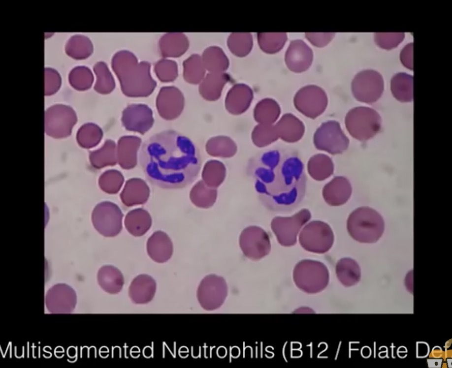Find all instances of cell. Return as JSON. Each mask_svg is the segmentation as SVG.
<instances>
[{"instance_id": "6da1fadb", "label": "cell", "mask_w": 452, "mask_h": 368, "mask_svg": "<svg viewBox=\"0 0 452 368\" xmlns=\"http://www.w3.org/2000/svg\"><path fill=\"white\" fill-rule=\"evenodd\" d=\"M248 166L258 197L266 208L290 212L301 203L306 176L303 162L295 150L281 147L265 150L253 157Z\"/></svg>"}, {"instance_id": "7a4b0ae2", "label": "cell", "mask_w": 452, "mask_h": 368, "mask_svg": "<svg viewBox=\"0 0 452 368\" xmlns=\"http://www.w3.org/2000/svg\"><path fill=\"white\" fill-rule=\"evenodd\" d=\"M139 161L149 181L162 188L192 184L201 166L200 152L189 138L174 130L155 134L142 144Z\"/></svg>"}, {"instance_id": "3957f363", "label": "cell", "mask_w": 452, "mask_h": 368, "mask_svg": "<svg viewBox=\"0 0 452 368\" xmlns=\"http://www.w3.org/2000/svg\"><path fill=\"white\" fill-rule=\"evenodd\" d=\"M111 65L126 95L144 97L154 91L157 83L151 75V64L148 62H138L132 53L121 50L113 56Z\"/></svg>"}, {"instance_id": "277c9868", "label": "cell", "mask_w": 452, "mask_h": 368, "mask_svg": "<svg viewBox=\"0 0 452 368\" xmlns=\"http://www.w3.org/2000/svg\"><path fill=\"white\" fill-rule=\"evenodd\" d=\"M347 227L350 235L355 240L363 243H374L383 233L384 222L377 211L362 207L350 215Z\"/></svg>"}, {"instance_id": "5b68a950", "label": "cell", "mask_w": 452, "mask_h": 368, "mask_svg": "<svg viewBox=\"0 0 452 368\" xmlns=\"http://www.w3.org/2000/svg\"><path fill=\"white\" fill-rule=\"evenodd\" d=\"M293 278L301 290L309 294L317 293L327 286L329 272L326 266L320 261L303 260L295 265Z\"/></svg>"}, {"instance_id": "8992f818", "label": "cell", "mask_w": 452, "mask_h": 368, "mask_svg": "<svg viewBox=\"0 0 452 368\" xmlns=\"http://www.w3.org/2000/svg\"><path fill=\"white\" fill-rule=\"evenodd\" d=\"M381 118L374 109L357 107L351 110L346 118L347 128L350 134L360 140H367L380 130Z\"/></svg>"}, {"instance_id": "52a82bcc", "label": "cell", "mask_w": 452, "mask_h": 368, "mask_svg": "<svg viewBox=\"0 0 452 368\" xmlns=\"http://www.w3.org/2000/svg\"><path fill=\"white\" fill-rule=\"evenodd\" d=\"M299 242L306 250L324 253L328 251L334 242L330 227L321 221H313L306 225L299 235Z\"/></svg>"}, {"instance_id": "ba28073f", "label": "cell", "mask_w": 452, "mask_h": 368, "mask_svg": "<svg viewBox=\"0 0 452 368\" xmlns=\"http://www.w3.org/2000/svg\"><path fill=\"white\" fill-rule=\"evenodd\" d=\"M124 215L117 205L110 201L97 204L92 214V221L96 230L106 237L118 235L122 229Z\"/></svg>"}, {"instance_id": "9c48e42d", "label": "cell", "mask_w": 452, "mask_h": 368, "mask_svg": "<svg viewBox=\"0 0 452 368\" xmlns=\"http://www.w3.org/2000/svg\"><path fill=\"white\" fill-rule=\"evenodd\" d=\"M77 121L74 110L64 104L54 105L45 112V130L54 138L65 137L70 134Z\"/></svg>"}, {"instance_id": "30bf717a", "label": "cell", "mask_w": 452, "mask_h": 368, "mask_svg": "<svg viewBox=\"0 0 452 368\" xmlns=\"http://www.w3.org/2000/svg\"><path fill=\"white\" fill-rule=\"evenodd\" d=\"M352 90L357 100L368 104L374 103L383 93V77L379 72L374 70L361 71L354 77L352 82Z\"/></svg>"}, {"instance_id": "8fae6325", "label": "cell", "mask_w": 452, "mask_h": 368, "mask_svg": "<svg viewBox=\"0 0 452 368\" xmlns=\"http://www.w3.org/2000/svg\"><path fill=\"white\" fill-rule=\"evenodd\" d=\"M227 295V287L225 279L215 275H209L204 278L197 290L198 302L206 310L220 308Z\"/></svg>"}, {"instance_id": "7c38bea8", "label": "cell", "mask_w": 452, "mask_h": 368, "mask_svg": "<svg viewBox=\"0 0 452 368\" xmlns=\"http://www.w3.org/2000/svg\"><path fill=\"white\" fill-rule=\"evenodd\" d=\"M311 216L309 211L304 209L292 216L274 219L272 227L280 244L286 246L294 245L298 232Z\"/></svg>"}, {"instance_id": "4fadbf2b", "label": "cell", "mask_w": 452, "mask_h": 368, "mask_svg": "<svg viewBox=\"0 0 452 368\" xmlns=\"http://www.w3.org/2000/svg\"><path fill=\"white\" fill-rule=\"evenodd\" d=\"M45 306L52 313H70L74 309L77 296L74 290L65 283L54 285L47 291Z\"/></svg>"}, {"instance_id": "5bb4252c", "label": "cell", "mask_w": 452, "mask_h": 368, "mask_svg": "<svg viewBox=\"0 0 452 368\" xmlns=\"http://www.w3.org/2000/svg\"><path fill=\"white\" fill-rule=\"evenodd\" d=\"M122 122L128 130L143 134L154 123L152 111L145 104H130L123 110Z\"/></svg>"}, {"instance_id": "9a60e30c", "label": "cell", "mask_w": 452, "mask_h": 368, "mask_svg": "<svg viewBox=\"0 0 452 368\" xmlns=\"http://www.w3.org/2000/svg\"><path fill=\"white\" fill-rule=\"evenodd\" d=\"M296 107L308 115L321 113L325 108L327 98L324 92L315 85H308L301 88L294 98Z\"/></svg>"}, {"instance_id": "2e32d148", "label": "cell", "mask_w": 452, "mask_h": 368, "mask_svg": "<svg viewBox=\"0 0 452 368\" xmlns=\"http://www.w3.org/2000/svg\"><path fill=\"white\" fill-rule=\"evenodd\" d=\"M313 59V51L304 41L300 39L291 41L285 56L290 70L296 73L303 72L310 66Z\"/></svg>"}, {"instance_id": "e0dca14e", "label": "cell", "mask_w": 452, "mask_h": 368, "mask_svg": "<svg viewBox=\"0 0 452 368\" xmlns=\"http://www.w3.org/2000/svg\"><path fill=\"white\" fill-rule=\"evenodd\" d=\"M183 106V96L176 87H162L156 99V106L160 115L163 119H170L178 114Z\"/></svg>"}, {"instance_id": "ac0fdd59", "label": "cell", "mask_w": 452, "mask_h": 368, "mask_svg": "<svg viewBox=\"0 0 452 368\" xmlns=\"http://www.w3.org/2000/svg\"><path fill=\"white\" fill-rule=\"evenodd\" d=\"M146 248L149 257L159 263L167 261L173 253V245L170 238L161 230L154 232L148 238Z\"/></svg>"}, {"instance_id": "d6986e66", "label": "cell", "mask_w": 452, "mask_h": 368, "mask_svg": "<svg viewBox=\"0 0 452 368\" xmlns=\"http://www.w3.org/2000/svg\"><path fill=\"white\" fill-rule=\"evenodd\" d=\"M149 196L148 185L140 178L128 180L120 195L121 201L127 207L143 204L148 201Z\"/></svg>"}, {"instance_id": "ffe728a7", "label": "cell", "mask_w": 452, "mask_h": 368, "mask_svg": "<svg viewBox=\"0 0 452 368\" xmlns=\"http://www.w3.org/2000/svg\"><path fill=\"white\" fill-rule=\"evenodd\" d=\"M156 291V282L150 276L141 274L136 276L129 287V296L135 304H144L150 302Z\"/></svg>"}, {"instance_id": "44dd1931", "label": "cell", "mask_w": 452, "mask_h": 368, "mask_svg": "<svg viewBox=\"0 0 452 368\" xmlns=\"http://www.w3.org/2000/svg\"><path fill=\"white\" fill-rule=\"evenodd\" d=\"M140 144L141 139L136 136H124L119 139L117 147V161L122 168L130 169L135 166Z\"/></svg>"}, {"instance_id": "7402d4cb", "label": "cell", "mask_w": 452, "mask_h": 368, "mask_svg": "<svg viewBox=\"0 0 452 368\" xmlns=\"http://www.w3.org/2000/svg\"><path fill=\"white\" fill-rule=\"evenodd\" d=\"M352 192L351 184L347 179L339 177L333 179L324 188L323 196L330 206H338L345 204Z\"/></svg>"}, {"instance_id": "603a6c76", "label": "cell", "mask_w": 452, "mask_h": 368, "mask_svg": "<svg viewBox=\"0 0 452 368\" xmlns=\"http://www.w3.org/2000/svg\"><path fill=\"white\" fill-rule=\"evenodd\" d=\"M187 37L182 32H167L159 40V47L162 56L179 57L183 55L189 48Z\"/></svg>"}, {"instance_id": "cb8c5ba5", "label": "cell", "mask_w": 452, "mask_h": 368, "mask_svg": "<svg viewBox=\"0 0 452 368\" xmlns=\"http://www.w3.org/2000/svg\"><path fill=\"white\" fill-rule=\"evenodd\" d=\"M152 219L149 212L143 208H136L129 212L124 224L128 232L135 237L145 234L152 226Z\"/></svg>"}, {"instance_id": "d4e9b609", "label": "cell", "mask_w": 452, "mask_h": 368, "mask_svg": "<svg viewBox=\"0 0 452 368\" xmlns=\"http://www.w3.org/2000/svg\"><path fill=\"white\" fill-rule=\"evenodd\" d=\"M98 284L105 292L115 294L120 292L124 284L121 272L112 265H104L98 270L97 275Z\"/></svg>"}, {"instance_id": "484cf974", "label": "cell", "mask_w": 452, "mask_h": 368, "mask_svg": "<svg viewBox=\"0 0 452 368\" xmlns=\"http://www.w3.org/2000/svg\"><path fill=\"white\" fill-rule=\"evenodd\" d=\"M390 89L393 96L401 102L413 99V77L405 72L395 74L391 80Z\"/></svg>"}, {"instance_id": "4316f807", "label": "cell", "mask_w": 452, "mask_h": 368, "mask_svg": "<svg viewBox=\"0 0 452 368\" xmlns=\"http://www.w3.org/2000/svg\"><path fill=\"white\" fill-rule=\"evenodd\" d=\"M201 58L205 68L209 72H224L229 66L228 58L218 46H212L206 48Z\"/></svg>"}, {"instance_id": "83f0119b", "label": "cell", "mask_w": 452, "mask_h": 368, "mask_svg": "<svg viewBox=\"0 0 452 368\" xmlns=\"http://www.w3.org/2000/svg\"><path fill=\"white\" fill-rule=\"evenodd\" d=\"M337 278L344 286L356 284L360 278V269L357 262L350 258L340 259L336 265Z\"/></svg>"}, {"instance_id": "f1b7e54d", "label": "cell", "mask_w": 452, "mask_h": 368, "mask_svg": "<svg viewBox=\"0 0 452 368\" xmlns=\"http://www.w3.org/2000/svg\"><path fill=\"white\" fill-rule=\"evenodd\" d=\"M65 51L68 56L74 59H85L93 53V45L87 36L75 34L71 36L67 41Z\"/></svg>"}, {"instance_id": "f546056e", "label": "cell", "mask_w": 452, "mask_h": 368, "mask_svg": "<svg viewBox=\"0 0 452 368\" xmlns=\"http://www.w3.org/2000/svg\"><path fill=\"white\" fill-rule=\"evenodd\" d=\"M90 159L92 166L97 169L116 164L118 161L115 142L110 140L105 141L102 147L90 153Z\"/></svg>"}, {"instance_id": "4dcf8cb0", "label": "cell", "mask_w": 452, "mask_h": 368, "mask_svg": "<svg viewBox=\"0 0 452 368\" xmlns=\"http://www.w3.org/2000/svg\"><path fill=\"white\" fill-rule=\"evenodd\" d=\"M183 77L188 82L197 84L205 76L206 69L202 58L198 54H193L183 63Z\"/></svg>"}, {"instance_id": "1f68e13d", "label": "cell", "mask_w": 452, "mask_h": 368, "mask_svg": "<svg viewBox=\"0 0 452 368\" xmlns=\"http://www.w3.org/2000/svg\"><path fill=\"white\" fill-rule=\"evenodd\" d=\"M227 44L233 54L239 57H245L252 49V35L250 32H232L227 38Z\"/></svg>"}, {"instance_id": "d6a6232c", "label": "cell", "mask_w": 452, "mask_h": 368, "mask_svg": "<svg viewBox=\"0 0 452 368\" xmlns=\"http://www.w3.org/2000/svg\"><path fill=\"white\" fill-rule=\"evenodd\" d=\"M260 48L267 54H275L284 47L287 40L286 32H259L257 34Z\"/></svg>"}, {"instance_id": "836d02e7", "label": "cell", "mask_w": 452, "mask_h": 368, "mask_svg": "<svg viewBox=\"0 0 452 368\" xmlns=\"http://www.w3.org/2000/svg\"><path fill=\"white\" fill-rule=\"evenodd\" d=\"M94 71L97 76L94 89L102 94L111 92L115 87V80L107 64L103 61H98L94 66Z\"/></svg>"}, {"instance_id": "e575fe53", "label": "cell", "mask_w": 452, "mask_h": 368, "mask_svg": "<svg viewBox=\"0 0 452 368\" xmlns=\"http://www.w3.org/2000/svg\"><path fill=\"white\" fill-rule=\"evenodd\" d=\"M70 85L78 91H84L91 87L94 76L91 69L86 66H77L72 68L68 75Z\"/></svg>"}, {"instance_id": "d590c367", "label": "cell", "mask_w": 452, "mask_h": 368, "mask_svg": "<svg viewBox=\"0 0 452 368\" xmlns=\"http://www.w3.org/2000/svg\"><path fill=\"white\" fill-rule=\"evenodd\" d=\"M102 137V131L101 128L95 124L89 123L79 128L77 134V140L81 147L91 148L98 144Z\"/></svg>"}, {"instance_id": "8d00e7d4", "label": "cell", "mask_w": 452, "mask_h": 368, "mask_svg": "<svg viewBox=\"0 0 452 368\" xmlns=\"http://www.w3.org/2000/svg\"><path fill=\"white\" fill-rule=\"evenodd\" d=\"M124 182V176L120 171L109 170L103 173L99 177L98 184L102 190L112 194L119 192Z\"/></svg>"}, {"instance_id": "74e56055", "label": "cell", "mask_w": 452, "mask_h": 368, "mask_svg": "<svg viewBox=\"0 0 452 368\" xmlns=\"http://www.w3.org/2000/svg\"><path fill=\"white\" fill-rule=\"evenodd\" d=\"M229 79V75L225 72H209L201 81L200 90L205 95L217 93Z\"/></svg>"}, {"instance_id": "f35d334b", "label": "cell", "mask_w": 452, "mask_h": 368, "mask_svg": "<svg viewBox=\"0 0 452 368\" xmlns=\"http://www.w3.org/2000/svg\"><path fill=\"white\" fill-rule=\"evenodd\" d=\"M154 71L161 82H171L178 76L177 64L174 61L162 59L155 64Z\"/></svg>"}, {"instance_id": "ab89813d", "label": "cell", "mask_w": 452, "mask_h": 368, "mask_svg": "<svg viewBox=\"0 0 452 368\" xmlns=\"http://www.w3.org/2000/svg\"><path fill=\"white\" fill-rule=\"evenodd\" d=\"M375 41L380 47L389 50L397 46L404 39V32H376Z\"/></svg>"}, {"instance_id": "60d3db41", "label": "cell", "mask_w": 452, "mask_h": 368, "mask_svg": "<svg viewBox=\"0 0 452 368\" xmlns=\"http://www.w3.org/2000/svg\"><path fill=\"white\" fill-rule=\"evenodd\" d=\"M61 85V77L59 72L54 68H44V93L50 95L56 92Z\"/></svg>"}, {"instance_id": "b9f144b4", "label": "cell", "mask_w": 452, "mask_h": 368, "mask_svg": "<svg viewBox=\"0 0 452 368\" xmlns=\"http://www.w3.org/2000/svg\"><path fill=\"white\" fill-rule=\"evenodd\" d=\"M334 34V32H306L305 36L313 45L321 47L327 45Z\"/></svg>"}, {"instance_id": "7bdbcfd3", "label": "cell", "mask_w": 452, "mask_h": 368, "mask_svg": "<svg viewBox=\"0 0 452 368\" xmlns=\"http://www.w3.org/2000/svg\"><path fill=\"white\" fill-rule=\"evenodd\" d=\"M413 43H410L402 49L400 53V60L407 68L412 70Z\"/></svg>"}]
</instances>
